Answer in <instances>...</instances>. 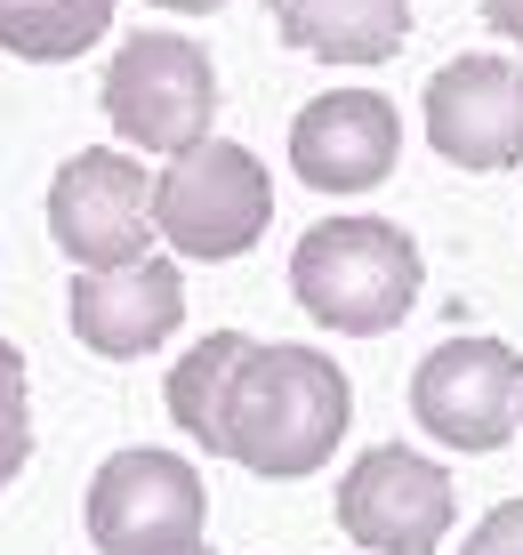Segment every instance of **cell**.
<instances>
[{
  "instance_id": "obj_16",
  "label": "cell",
  "mask_w": 523,
  "mask_h": 555,
  "mask_svg": "<svg viewBox=\"0 0 523 555\" xmlns=\"http://www.w3.org/2000/svg\"><path fill=\"white\" fill-rule=\"evenodd\" d=\"M459 555H523V500L492 507V515L468 531V547H459Z\"/></svg>"
},
{
  "instance_id": "obj_11",
  "label": "cell",
  "mask_w": 523,
  "mask_h": 555,
  "mask_svg": "<svg viewBox=\"0 0 523 555\" xmlns=\"http://www.w3.org/2000/svg\"><path fill=\"white\" fill-rule=\"evenodd\" d=\"M178 322H186V274L169 258H138V266L73 282V331L105 362H138L153 347H169Z\"/></svg>"
},
{
  "instance_id": "obj_18",
  "label": "cell",
  "mask_w": 523,
  "mask_h": 555,
  "mask_svg": "<svg viewBox=\"0 0 523 555\" xmlns=\"http://www.w3.org/2000/svg\"><path fill=\"white\" fill-rule=\"evenodd\" d=\"M0 387H25V354H16L9 338H0Z\"/></svg>"
},
{
  "instance_id": "obj_15",
  "label": "cell",
  "mask_w": 523,
  "mask_h": 555,
  "mask_svg": "<svg viewBox=\"0 0 523 555\" xmlns=\"http://www.w3.org/2000/svg\"><path fill=\"white\" fill-rule=\"evenodd\" d=\"M33 459V418H25V387H0V491L25 475Z\"/></svg>"
},
{
  "instance_id": "obj_4",
  "label": "cell",
  "mask_w": 523,
  "mask_h": 555,
  "mask_svg": "<svg viewBox=\"0 0 523 555\" xmlns=\"http://www.w3.org/2000/svg\"><path fill=\"white\" fill-rule=\"evenodd\" d=\"M105 121L138 153H193L218 121V73L186 33H138L105 73Z\"/></svg>"
},
{
  "instance_id": "obj_12",
  "label": "cell",
  "mask_w": 523,
  "mask_h": 555,
  "mask_svg": "<svg viewBox=\"0 0 523 555\" xmlns=\"http://www.w3.org/2000/svg\"><path fill=\"white\" fill-rule=\"evenodd\" d=\"M275 25L322 65H386L411 33V0H275Z\"/></svg>"
},
{
  "instance_id": "obj_17",
  "label": "cell",
  "mask_w": 523,
  "mask_h": 555,
  "mask_svg": "<svg viewBox=\"0 0 523 555\" xmlns=\"http://www.w3.org/2000/svg\"><path fill=\"white\" fill-rule=\"evenodd\" d=\"M483 16H492L499 33H508V41L523 49V0H483Z\"/></svg>"
},
{
  "instance_id": "obj_13",
  "label": "cell",
  "mask_w": 523,
  "mask_h": 555,
  "mask_svg": "<svg viewBox=\"0 0 523 555\" xmlns=\"http://www.w3.org/2000/svg\"><path fill=\"white\" fill-rule=\"evenodd\" d=\"M250 338L242 331H209L193 354H178V371H169V418H178L186 443L218 451L226 459V395H234V371H242Z\"/></svg>"
},
{
  "instance_id": "obj_6",
  "label": "cell",
  "mask_w": 523,
  "mask_h": 555,
  "mask_svg": "<svg viewBox=\"0 0 523 555\" xmlns=\"http://www.w3.org/2000/svg\"><path fill=\"white\" fill-rule=\"evenodd\" d=\"M459 524V500H451V475L435 459L403 451V443H379L362 451L355 467L339 475V531L371 555H435Z\"/></svg>"
},
{
  "instance_id": "obj_20",
  "label": "cell",
  "mask_w": 523,
  "mask_h": 555,
  "mask_svg": "<svg viewBox=\"0 0 523 555\" xmlns=\"http://www.w3.org/2000/svg\"><path fill=\"white\" fill-rule=\"evenodd\" d=\"M193 555H218V547H193Z\"/></svg>"
},
{
  "instance_id": "obj_9",
  "label": "cell",
  "mask_w": 523,
  "mask_h": 555,
  "mask_svg": "<svg viewBox=\"0 0 523 555\" xmlns=\"http://www.w3.org/2000/svg\"><path fill=\"white\" fill-rule=\"evenodd\" d=\"M428 145L451 169L523 162V65L515 56H451L428 81Z\"/></svg>"
},
{
  "instance_id": "obj_10",
  "label": "cell",
  "mask_w": 523,
  "mask_h": 555,
  "mask_svg": "<svg viewBox=\"0 0 523 555\" xmlns=\"http://www.w3.org/2000/svg\"><path fill=\"white\" fill-rule=\"evenodd\" d=\"M403 153V121L379 89H331L290 121V169L315 194H371Z\"/></svg>"
},
{
  "instance_id": "obj_3",
  "label": "cell",
  "mask_w": 523,
  "mask_h": 555,
  "mask_svg": "<svg viewBox=\"0 0 523 555\" xmlns=\"http://www.w3.org/2000/svg\"><path fill=\"white\" fill-rule=\"evenodd\" d=\"M275 225V178L250 145H193L153 178V234L178 258H242Z\"/></svg>"
},
{
  "instance_id": "obj_7",
  "label": "cell",
  "mask_w": 523,
  "mask_h": 555,
  "mask_svg": "<svg viewBox=\"0 0 523 555\" xmlns=\"http://www.w3.org/2000/svg\"><path fill=\"white\" fill-rule=\"evenodd\" d=\"M411 418L443 451H499L523 427V354L499 338H451L411 371Z\"/></svg>"
},
{
  "instance_id": "obj_2",
  "label": "cell",
  "mask_w": 523,
  "mask_h": 555,
  "mask_svg": "<svg viewBox=\"0 0 523 555\" xmlns=\"http://www.w3.org/2000/svg\"><path fill=\"white\" fill-rule=\"evenodd\" d=\"M419 242L386 218H322L290 250V291L339 338H379L419 306Z\"/></svg>"
},
{
  "instance_id": "obj_1",
  "label": "cell",
  "mask_w": 523,
  "mask_h": 555,
  "mask_svg": "<svg viewBox=\"0 0 523 555\" xmlns=\"http://www.w3.org/2000/svg\"><path fill=\"white\" fill-rule=\"evenodd\" d=\"M355 427V387L322 347H258L250 338L234 395H226V459L266 483H298V475L331 467L339 435Z\"/></svg>"
},
{
  "instance_id": "obj_5",
  "label": "cell",
  "mask_w": 523,
  "mask_h": 555,
  "mask_svg": "<svg viewBox=\"0 0 523 555\" xmlns=\"http://www.w3.org/2000/svg\"><path fill=\"white\" fill-rule=\"evenodd\" d=\"M209 524V491L178 451H113L89 483L97 555H193Z\"/></svg>"
},
{
  "instance_id": "obj_14",
  "label": "cell",
  "mask_w": 523,
  "mask_h": 555,
  "mask_svg": "<svg viewBox=\"0 0 523 555\" xmlns=\"http://www.w3.org/2000/svg\"><path fill=\"white\" fill-rule=\"evenodd\" d=\"M113 0H0V49L33 56V65H65L105 41Z\"/></svg>"
},
{
  "instance_id": "obj_19",
  "label": "cell",
  "mask_w": 523,
  "mask_h": 555,
  "mask_svg": "<svg viewBox=\"0 0 523 555\" xmlns=\"http://www.w3.org/2000/svg\"><path fill=\"white\" fill-rule=\"evenodd\" d=\"M153 9H169V16H209V9H226V0H153Z\"/></svg>"
},
{
  "instance_id": "obj_8",
  "label": "cell",
  "mask_w": 523,
  "mask_h": 555,
  "mask_svg": "<svg viewBox=\"0 0 523 555\" xmlns=\"http://www.w3.org/2000/svg\"><path fill=\"white\" fill-rule=\"evenodd\" d=\"M153 234V178L129 153H73L49 185V242L81 274L138 266Z\"/></svg>"
}]
</instances>
